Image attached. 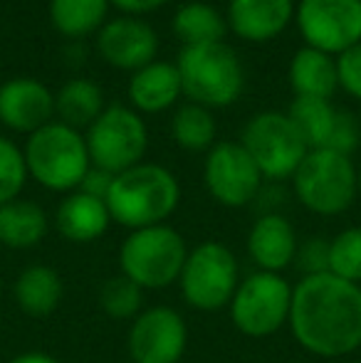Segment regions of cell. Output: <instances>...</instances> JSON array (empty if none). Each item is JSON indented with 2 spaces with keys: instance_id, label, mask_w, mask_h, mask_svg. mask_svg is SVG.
<instances>
[{
  "instance_id": "14",
  "label": "cell",
  "mask_w": 361,
  "mask_h": 363,
  "mask_svg": "<svg viewBox=\"0 0 361 363\" xmlns=\"http://www.w3.org/2000/svg\"><path fill=\"white\" fill-rule=\"evenodd\" d=\"M96 50L101 60L119 69H136L146 67L156 60L159 52V35L149 23L134 15H121V18L106 20L96 33Z\"/></svg>"
},
{
  "instance_id": "18",
  "label": "cell",
  "mask_w": 361,
  "mask_h": 363,
  "mask_svg": "<svg viewBox=\"0 0 361 363\" xmlns=\"http://www.w3.org/2000/svg\"><path fill=\"white\" fill-rule=\"evenodd\" d=\"M114 223L109 216L106 201L87 196L82 191H72L62 198L55 211V228L67 242L87 245L106 235L109 225Z\"/></svg>"
},
{
  "instance_id": "2",
  "label": "cell",
  "mask_w": 361,
  "mask_h": 363,
  "mask_svg": "<svg viewBox=\"0 0 361 363\" xmlns=\"http://www.w3.org/2000/svg\"><path fill=\"white\" fill-rule=\"evenodd\" d=\"M181 203V183L166 166L136 163L116 173L106 196V208L114 223L129 230L164 225Z\"/></svg>"
},
{
  "instance_id": "27",
  "label": "cell",
  "mask_w": 361,
  "mask_h": 363,
  "mask_svg": "<svg viewBox=\"0 0 361 363\" xmlns=\"http://www.w3.org/2000/svg\"><path fill=\"white\" fill-rule=\"evenodd\" d=\"M216 119H213L211 109L201 104H183L174 111L171 119V136L181 148L186 151H211L216 146Z\"/></svg>"
},
{
  "instance_id": "5",
  "label": "cell",
  "mask_w": 361,
  "mask_h": 363,
  "mask_svg": "<svg viewBox=\"0 0 361 363\" xmlns=\"http://www.w3.org/2000/svg\"><path fill=\"white\" fill-rule=\"evenodd\" d=\"M188 257L183 235L171 225L131 230L119 247V269L141 289H166L179 282Z\"/></svg>"
},
{
  "instance_id": "9",
  "label": "cell",
  "mask_w": 361,
  "mask_h": 363,
  "mask_svg": "<svg viewBox=\"0 0 361 363\" xmlns=\"http://www.w3.org/2000/svg\"><path fill=\"white\" fill-rule=\"evenodd\" d=\"M240 144L260 168L262 178L274 183L287 178L292 181L294 171L309 153V146L304 144L302 134L289 121V116L272 109L260 111L248 121Z\"/></svg>"
},
{
  "instance_id": "6",
  "label": "cell",
  "mask_w": 361,
  "mask_h": 363,
  "mask_svg": "<svg viewBox=\"0 0 361 363\" xmlns=\"http://www.w3.org/2000/svg\"><path fill=\"white\" fill-rule=\"evenodd\" d=\"M176 69L181 74V89L193 104L206 109L231 106L240 96L245 77L235 50L226 43H208L183 48Z\"/></svg>"
},
{
  "instance_id": "29",
  "label": "cell",
  "mask_w": 361,
  "mask_h": 363,
  "mask_svg": "<svg viewBox=\"0 0 361 363\" xmlns=\"http://www.w3.org/2000/svg\"><path fill=\"white\" fill-rule=\"evenodd\" d=\"M329 272L361 284V228H347L329 240Z\"/></svg>"
},
{
  "instance_id": "22",
  "label": "cell",
  "mask_w": 361,
  "mask_h": 363,
  "mask_svg": "<svg viewBox=\"0 0 361 363\" xmlns=\"http://www.w3.org/2000/svg\"><path fill=\"white\" fill-rule=\"evenodd\" d=\"M50 230L48 213L28 198H15L0 206V245L8 250H33Z\"/></svg>"
},
{
  "instance_id": "35",
  "label": "cell",
  "mask_w": 361,
  "mask_h": 363,
  "mask_svg": "<svg viewBox=\"0 0 361 363\" xmlns=\"http://www.w3.org/2000/svg\"><path fill=\"white\" fill-rule=\"evenodd\" d=\"M109 3L126 15H144V13L159 10L161 5H166L169 0H109Z\"/></svg>"
},
{
  "instance_id": "13",
  "label": "cell",
  "mask_w": 361,
  "mask_h": 363,
  "mask_svg": "<svg viewBox=\"0 0 361 363\" xmlns=\"http://www.w3.org/2000/svg\"><path fill=\"white\" fill-rule=\"evenodd\" d=\"M126 349L134 363H181L188 349L186 319L174 306H149L131 321Z\"/></svg>"
},
{
  "instance_id": "36",
  "label": "cell",
  "mask_w": 361,
  "mask_h": 363,
  "mask_svg": "<svg viewBox=\"0 0 361 363\" xmlns=\"http://www.w3.org/2000/svg\"><path fill=\"white\" fill-rule=\"evenodd\" d=\"M8 363H62V361L52 354H45V351H25V354L13 356Z\"/></svg>"
},
{
  "instance_id": "4",
  "label": "cell",
  "mask_w": 361,
  "mask_h": 363,
  "mask_svg": "<svg viewBox=\"0 0 361 363\" xmlns=\"http://www.w3.org/2000/svg\"><path fill=\"white\" fill-rule=\"evenodd\" d=\"M292 188L297 201L314 216H342L359 196L357 166L352 156L332 148H312L294 171Z\"/></svg>"
},
{
  "instance_id": "24",
  "label": "cell",
  "mask_w": 361,
  "mask_h": 363,
  "mask_svg": "<svg viewBox=\"0 0 361 363\" xmlns=\"http://www.w3.org/2000/svg\"><path fill=\"white\" fill-rule=\"evenodd\" d=\"M171 28H174V35L186 48H193V45L223 43L228 20L213 5L193 0V3H186L176 10Z\"/></svg>"
},
{
  "instance_id": "31",
  "label": "cell",
  "mask_w": 361,
  "mask_h": 363,
  "mask_svg": "<svg viewBox=\"0 0 361 363\" xmlns=\"http://www.w3.org/2000/svg\"><path fill=\"white\" fill-rule=\"evenodd\" d=\"M292 267L302 277H314V274L329 272V240L327 238H307L297 245Z\"/></svg>"
},
{
  "instance_id": "37",
  "label": "cell",
  "mask_w": 361,
  "mask_h": 363,
  "mask_svg": "<svg viewBox=\"0 0 361 363\" xmlns=\"http://www.w3.org/2000/svg\"><path fill=\"white\" fill-rule=\"evenodd\" d=\"M357 176H359V196H361V166L357 168Z\"/></svg>"
},
{
  "instance_id": "19",
  "label": "cell",
  "mask_w": 361,
  "mask_h": 363,
  "mask_svg": "<svg viewBox=\"0 0 361 363\" xmlns=\"http://www.w3.org/2000/svg\"><path fill=\"white\" fill-rule=\"evenodd\" d=\"M181 74L174 62L154 60L146 67L136 69L129 79V99L134 111L141 114H161L171 109L181 96Z\"/></svg>"
},
{
  "instance_id": "10",
  "label": "cell",
  "mask_w": 361,
  "mask_h": 363,
  "mask_svg": "<svg viewBox=\"0 0 361 363\" xmlns=\"http://www.w3.org/2000/svg\"><path fill=\"white\" fill-rule=\"evenodd\" d=\"M84 141H87L91 166L116 176L141 163L149 148V131L139 111L111 104L104 106V111L89 124Z\"/></svg>"
},
{
  "instance_id": "15",
  "label": "cell",
  "mask_w": 361,
  "mask_h": 363,
  "mask_svg": "<svg viewBox=\"0 0 361 363\" xmlns=\"http://www.w3.org/2000/svg\"><path fill=\"white\" fill-rule=\"evenodd\" d=\"M55 116V94L33 77H15L0 84V124L33 134Z\"/></svg>"
},
{
  "instance_id": "12",
  "label": "cell",
  "mask_w": 361,
  "mask_h": 363,
  "mask_svg": "<svg viewBox=\"0 0 361 363\" xmlns=\"http://www.w3.org/2000/svg\"><path fill=\"white\" fill-rule=\"evenodd\" d=\"M203 181L216 203L243 208L255 203L265 178L240 141H221L206 153Z\"/></svg>"
},
{
  "instance_id": "20",
  "label": "cell",
  "mask_w": 361,
  "mask_h": 363,
  "mask_svg": "<svg viewBox=\"0 0 361 363\" xmlns=\"http://www.w3.org/2000/svg\"><path fill=\"white\" fill-rule=\"evenodd\" d=\"M65 296V282L60 272L50 264H30L15 277L13 299L23 314L33 319H45L55 314Z\"/></svg>"
},
{
  "instance_id": "21",
  "label": "cell",
  "mask_w": 361,
  "mask_h": 363,
  "mask_svg": "<svg viewBox=\"0 0 361 363\" xmlns=\"http://www.w3.org/2000/svg\"><path fill=\"white\" fill-rule=\"evenodd\" d=\"M287 77L294 96L332 99L339 86L337 60L332 55L322 52V50L307 48V45L292 55Z\"/></svg>"
},
{
  "instance_id": "11",
  "label": "cell",
  "mask_w": 361,
  "mask_h": 363,
  "mask_svg": "<svg viewBox=\"0 0 361 363\" xmlns=\"http://www.w3.org/2000/svg\"><path fill=\"white\" fill-rule=\"evenodd\" d=\"M294 20L307 48L332 57L361 43V0H299Z\"/></svg>"
},
{
  "instance_id": "8",
  "label": "cell",
  "mask_w": 361,
  "mask_h": 363,
  "mask_svg": "<svg viewBox=\"0 0 361 363\" xmlns=\"http://www.w3.org/2000/svg\"><path fill=\"white\" fill-rule=\"evenodd\" d=\"M294 287L277 272H252L240 279L228 314L240 334L250 339H265L277 334L289 321Z\"/></svg>"
},
{
  "instance_id": "23",
  "label": "cell",
  "mask_w": 361,
  "mask_h": 363,
  "mask_svg": "<svg viewBox=\"0 0 361 363\" xmlns=\"http://www.w3.org/2000/svg\"><path fill=\"white\" fill-rule=\"evenodd\" d=\"M104 111V91L96 82L74 77L65 82L55 94V114L72 129H89V124Z\"/></svg>"
},
{
  "instance_id": "26",
  "label": "cell",
  "mask_w": 361,
  "mask_h": 363,
  "mask_svg": "<svg viewBox=\"0 0 361 363\" xmlns=\"http://www.w3.org/2000/svg\"><path fill=\"white\" fill-rule=\"evenodd\" d=\"M109 0H50V23L65 38L99 33L106 23Z\"/></svg>"
},
{
  "instance_id": "3",
  "label": "cell",
  "mask_w": 361,
  "mask_h": 363,
  "mask_svg": "<svg viewBox=\"0 0 361 363\" xmlns=\"http://www.w3.org/2000/svg\"><path fill=\"white\" fill-rule=\"evenodd\" d=\"M28 176L55 193H72L91 168L84 134L62 121H50L28 136L23 148Z\"/></svg>"
},
{
  "instance_id": "32",
  "label": "cell",
  "mask_w": 361,
  "mask_h": 363,
  "mask_svg": "<svg viewBox=\"0 0 361 363\" xmlns=\"http://www.w3.org/2000/svg\"><path fill=\"white\" fill-rule=\"evenodd\" d=\"M359 144H361L359 119L349 109H339L327 148H332V151H337V153H344V156H352V153L359 148Z\"/></svg>"
},
{
  "instance_id": "30",
  "label": "cell",
  "mask_w": 361,
  "mask_h": 363,
  "mask_svg": "<svg viewBox=\"0 0 361 363\" xmlns=\"http://www.w3.org/2000/svg\"><path fill=\"white\" fill-rule=\"evenodd\" d=\"M28 166H25L23 148L10 139L0 136V206L20 198L28 183Z\"/></svg>"
},
{
  "instance_id": "28",
  "label": "cell",
  "mask_w": 361,
  "mask_h": 363,
  "mask_svg": "<svg viewBox=\"0 0 361 363\" xmlns=\"http://www.w3.org/2000/svg\"><path fill=\"white\" fill-rule=\"evenodd\" d=\"M99 309L114 321H134L144 311V289L119 272L99 287Z\"/></svg>"
},
{
  "instance_id": "1",
  "label": "cell",
  "mask_w": 361,
  "mask_h": 363,
  "mask_svg": "<svg viewBox=\"0 0 361 363\" xmlns=\"http://www.w3.org/2000/svg\"><path fill=\"white\" fill-rule=\"evenodd\" d=\"M289 334L307 354L342 359L361 349V284L332 272L299 277L292 291Z\"/></svg>"
},
{
  "instance_id": "25",
  "label": "cell",
  "mask_w": 361,
  "mask_h": 363,
  "mask_svg": "<svg viewBox=\"0 0 361 363\" xmlns=\"http://www.w3.org/2000/svg\"><path fill=\"white\" fill-rule=\"evenodd\" d=\"M337 106L329 99H317V96H294L289 109L284 114L289 116L297 131L302 134L304 144L312 148H327L329 136H332L334 121H337Z\"/></svg>"
},
{
  "instance_id": "33",
  "label": "cell",
  "mask_w": 361,
  "mask_h": 363,
  "mask_svg": "<svg viewBox=\"0 0 361 363\" xmlns=\"http://www.w3.org/2000/svg\"><path fill=\"white\" fill-rule=\"evenodd\" d=\"M337 74H339V86L347 94H352L354 99L361 101V43L339 55Z\"/></svg>"
},
{
  "instance_id": "17",
  "label": "cell",
  "mask_w": 361,
  "mask_h": 363,
  "mask_svg": "<svg viewBox=\"0 0 361 363\" xmlns=\"http://www.w3.org/2000/svg\"><path fill=\"white\" fill-rule=\"evenodd\" d=\"M294 0H231L228 28L245 43H270L294 18Z\"/></svg>"
},
{
  "instance_id": "7",
  "label": "cell",
  "mask_w": 361,
  "mask_h": 363,
  "mask_svg": "<svg viewBox=\"0 0 361 363\" xmlns=\"http://www.w3.org/2000/svg\"><path fill=\"white\" fill-rule=\"evenodd\" d=\"M238 284H240V264L228 245L206 240L188 250L179 277L181 294L188 306L198 311L228 309Z\"/></svg>"
},
{
  "instance_id": "16",
  "label": "cell",
  "mask_w": 361,
  "mask_h": 363,
  "mask_svg": "<svg viewBox=\"0 0 361 363\" xmlns=\"http://www.w3.org/2000/svg\"><path fill=\"white\" fill-rule=\"evenodd\" d=\"M297 233L282 213L257 216L248 233V257L255 262L260 272H277L292 267L297 255Z\"/></svg>"
},
{
  "instance_id": "34",
  "label": "cell",
  "mask_w": 361,
  "mask_h": 363,
  "mask_svg": "<svg viewBox=\"0 0 361 363\" xmlns=\"http://www.w3.org/2000/svg\"><path fill=\"white\" fill-rule=\"evenodd\" d=\"M111 183H114V173L101 171V168L91 166L89 171H87V176L82 178V183H79L77 191L87 193V196H94V198H101V201H106Z\"/></svg>"
}]
</instances>
